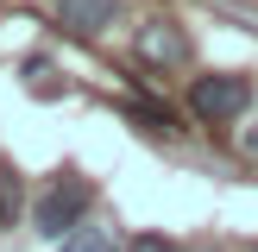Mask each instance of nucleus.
Wrapping results in <instances>:
<instances>
[{
    "label": "nucleus",
    "instance_id": "nucleus-1",
    "mask_svg": "<svg viewBox=\"0 0 258 252\" xmlns=\"http://www.w3.org/2000/svg\"><path fill=\"white\" fill-rule=\"evenodd\" d=\"M88 202H95V183L82 170H57L38 189V202H32V233L38 239H63L70 227L88 221Z\"/></svg>",
    "mask_w": 258,
    "mask_h": 252
},
{
    "label": "nucleus",
    "instance_id": "nucleus-2",
    "mask_svg": "<svg viewBox=\"0 0 258 252\" xmlns=\"http://www.w3.org/2000/svg\"><path fill=\"white\" fill-rule=\"evenodd\" d=\"M246 107H252V82L233 76V70H214V76H196V82H189V113L208 120V126L239 120Z\"/></svg>",
    "mask_w": 258,
    "mask_h": 252
},
{
    "label": "nucleus",
    "instance_id": "nucleus-3",
    "mask_svg": "<svg viewBox=\"0 0 258 252\" xmlns=\"http://www.w3.org/2000/svg\"><path fill=\"white\" fill-rule=\"evenodd\" d=\"M133 50H139V63H151V70H183L189 63V32L176 19H145L139 38H133Z\"/></svg>",
    "mask_w": 258,
    "mask_h": 252
},
{
    "label": "nucleus",
    "instance_id": "nucleus-4",
    "mask_svg": "<svg viewBox=\"0 0 258 252\" xmlns=\"http://www.w3.org/2000/svg\"><path fill=\"white\" fill-rule=\"evenodd\" d=\"M120 19V0H57V25L76 38H101Z\"/></svg>",
    "mask_w": 258,
    "mask_h": 252
},
{
    "label": "nucleus",
    "instance_id": "nucleus-5",
    "mask_svg": "<svg viewBox=\"0 0 258 252\" xmlns=\"http://www.w3.org/2000/svg\"><path fill=\"white\" fill-rule=\"evenodd\" d=\"M126 120H133V126H145V133H158V139L183 133V120H176L170 107H158V101H126Z\"/></svg>",
    "mask_w": 258,
    "mask_h": 252
},
{
    "label": "nucleus",
    "instance_id": "nucleus-6",
    "mask_svg": "<svg viewBox=\"0 0 258 252\" xmlns=\"http://www.w3.org/2000/svg\"><path fill=\"white\" fill-rule=\"evenodd\" d=\"M57 252H113V233L101 221H82V227H70V233L57 239Z\"/></svg>",
    "mask_w": 258,
    "mask_h": 252
},
{
    "label": "nucleus",
    "instance_id": "nucleus-7",
    "mask_svg": "<svg viewBox=\"0 0 258 252\" xmlns=\"http://www.w3.org/2000/svg\"><path fill=\"white\" fill-rule=\"evenodd\" d=\"M19 214H25V183L13 164H0V227H13Z\"/></svg>",
    "mask_w": 258,
    "mask_h": 252
},
{
    "label": "nucleus",
    "instance_id": "nucleus-8",
    "mask_svg": "<svg viewBox=\"0 0 258 252\" xmlns=\"http://www.w3.org/2000/svg\"><path fill=\"white\" fill-rule=\"evenodd\" d=\"M25 88H32V95H57V63L50 57H25Z\"/></svg>",
    "mask_w": 258,
    "mask_h": 252
},
{
    "label": "nucleus",
    "instance_id": "nucleus-9",
    "mask_svg": "<svg viewBox=\"0 0 258 252\" xmlns=\"http://www.w3.org/2000/svg\"><path fill=\"white\" fill-rule=\"evenodd\" d=\"M126 252H183V246H176L170 233H139V239H133Z\"/></svg>",
    "mask_w": 258,
    "mask_h": 252
},
{
    "label": "nucleus",
    "instance_id": "nucleus-10",
    "mask_svg": "<svg viewBox=\"0 0 258 252\" xmlns=\"http://www.w3.org/2000/svg\"><path fill=\"white\" fill-rule=\"evenodd\" d=\"M239 145H246V158H258V126H252L246 139H239Z\"/></svg>",
    "mask_w": 258,
    "mask_h": 252
},
{
    "label": "nucleus",
    "instance_id": "nucleus-11",
    "mask_svg": "<svg viewBox=\"0 0 258 252\" xmlns=\"http://www.w3.org/2000/svg\"><path fill=\"white\" fill-rule=\"evenodd\" d=\"M252 252H258V246H252Z\"/></svg>",
    "mask_w": 258,
    "mask_h": 252
}]
</instances>
